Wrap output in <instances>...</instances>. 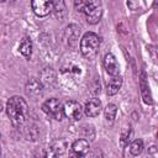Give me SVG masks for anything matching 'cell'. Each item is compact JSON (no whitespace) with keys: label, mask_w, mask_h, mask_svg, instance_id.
<instances>
[{"label":"cell","mask_w":158,"mask_h":158,"mask_svg":"<svg viewBox=\"0 0 158 158\" xmlns=\"http://www.w3.org/2000/svg\"><path fill=\"white\" fill-rule=\"evenodd\" d=\"M104 68H105L106 73L110 74V75H117L118 74L120 67H118V63H117L114 54L107 53L104 57Z\"/></svg>","instance_id":"cell-8"},{"label":"cell","mask_w":158,"mask_h":158,"mask_svg":"<svg viewBox=\"0 0 158 158\" xmlns=\"http://www.w3.org/2000/svg\"><path fill=\"white\" fill-rule=\"evenodd\" d=\"M63 114L67 117L72 118V120H79L83 115L81 105L78 101H74V100L65 101L64 105H63Z\"/></svg>","instance_id":"cell-6"},{"label":"cell","mask_w":158,"mask_h":158,"mask_svg":"<svg viewBox=\"0 0 158 158\" xmlns=\"http://www.w3.org/2000/svg\"><path fill=\"white\" fill-rule=\"evenodd\" d=\"M142 151H143V142H142V139H135V141L131 143V146H130V152H131V154L138 156V154L142 153Z\"/></svg>","instance_id":"cell-18"},{"label":"cell","mask_w":158,"mask_h":158,"mask_svg":"<svg viewBox=\"0 0 158 158\" xmlns=\"http://www.w3.org/2000/svg\"><path fill=\"white\" fill-rule=\"evenodd\" d=\"M41 77H42V83L43 84H46V85H52L53 83H56V72L52 69V68H46L43 72H42V74H41Z\"/></svg>","instance_id":"cell-15"},{"label":"cell","mask_w":158,"mask_h":158,"mask_svg":"<svg viewBox=\"0 0 158 158\" xmlns=\"http://www.w3.org/2000/svg\"><path fill=\"white\" fill-rule=\"evenodd\" d=\"M90 149L89 142L86 139H77L72 144V154L75 157H84Z\"/></svg>","instance_id":"cell-10"},{"label":"cell","mask_w":158,"mask_h":158,"mask_svg":"<svg viewBox=\"0 0 158 158\" xmlns=\"http://www.w3.org/2000/svg\"><path fill=\"white\" fill-rule=\"evenodd\" d=\"M42 110L48 116H51V117H53L54 120H58V121H60L63 118V115H64L60 101L56 98H51V99L46 100L42 104Z\"/></svg>","instance_id":"cell-4"},{"label":"cell","mask_w":158,"mask_h":158,"mask_svg":"<svg viewBox=\"0 0 158 158\" xmlns=\"http://www.w3.org/2000/svg\"><path fill=\"white\" fill-rule=\"evenodd\" d=\"M54 15L57 19L62 20L65 15V6H64V1L63 0H53V10Z\"/></svg>","instance_id":"cell-16"},{"label":"cell","mask_w":158,"mask_h":158,"mask_svg":"<svg viewBox=\"0 0 158 158\" xmlns=\"http://www.w3.org/2000/svg\"><path fill=\"white\" fill-rule=\"evenodd\" d=\"M6 112L15 127L22 126L28 117V106L21 96H12L6 102Z\"/></svg>","instance_id":"cell-1"},{"label":"cell","mask_w":158,"mask_h":158,"mask_svg":"<svg viewBox=\"0 0 158 158\" xmlns=\"http://www.w3.org/2000/svg\"><path fill=\"white\" fill-rule=\"evenodd\" d=\"M131 133H132V132H131L130 127H128V130H125V132H122V136H121V144H122V146H125V144L128 143Z\"/></svg>","instance_id":"cell-21"},{"label":"cell","mask_w":158,"mask_h":158,"mask_svg":"<svg viewBox=\"0 0 158 158\" xmlns=\"http://www.w3.org/2000/svg\"><path fill=\"white\" fill-rule=\"evenodd\" d=\"M100 111H101V101L96 98L90 99L84 106V112L88 117H95L100 114Z\"/></svg>","instance_id":"cell-9"},{"label":"cell","mask_w":158,"mask_h":158,"mask_svg":"<svg viewBox=\"0 0 158 158\" xmlns=\"http://www.w3.org/2000/svg\"><path fill=\"white\" fill-rule=\"evenodd\" d=\"M116 114H117V106L115 104H109L105 110H104V115H105V118L109 123H112L115 117H116Z\"/></svg>","instance_id":"cell-17"},{"label":"cell","mask_w":158,"mask_h":158,"mask_svg":"<svg viewBox=\"0 0 158 158\" xmlns=\"http://www.w3.org/2000/svg\"><path fill=\"white\" fill-rule=\"evenodd\" d=\"M31 6L37 16L44 17L53 10V0H31Z\"/></svg>","instance_id":"cell-5"},{"label":"cell","mask_w":158,"mask_h":158,"mask_svg":"<svg viewBox=\"0 0 158 158\" xmlns=\"http://www.w3.org/2000/svg\"><path fill=\"white\" fill-rule=\"evenodd\" d=\"M122 85V78L117 74V75H111V79H109L107 84H106V93L107 95H115L118 93V90L121 89Z\"/></svg>","instance_id":"cell-12"},{"label":"cell","mask_w":158,"mask_h":158,"mask_svg":"<svg viewBox=\"0 0 158 158\" xmlns=\"http://www.w3.org/2000/svg\"><path fill=\"white\" fill-rule=\"evenodd\" d=\"M49 151L51 152H48V156H53V157L63 156L65 153V151H67L65 141L64 139H56V141H53L51 147H49Z\"/></svg>","instance_id":"cell-13"},{"label":"cell","mask_w":158,"mask_h":158,"mask_svg":"<svg viewBox=\"0 0 158 158\" xmlns=\"http://www.w3.org/2000/svg\"><path fill=\"white\" fill-rule=\"evenodd\" d=\"M79 36H80V27L72 23L67 26L64 31V40L69 47H75L79 42Z\"/></svg>","instance_id":"cell-7"},{"label":"cell","mask_w":158,"mask_h":158,"mask_svg":"<svg viewBox=\"0 0 158 158\" xmlns=\"http://www.w3.org/2000/svg\"><path fill=\"white\" fill-rule=\"evenodd\" d=\"M99 47L100 37L94 32H86L80 40V52L88 59H93L98 54Z\"/></svg>","instance_id":"cell-3"},{"label":"cell","mask_w":158,"mask_h":158,"mask_svg":"<svg viewBox=\"0 0 158 158\" xmlns=\"http://www.w3.org/2000/svg\"><path fill=\"white\" fill-rule=\"evenodd\" d=\"M25 91L30 98H37L38 95L42 94V83L37 79H31L26 84Z\"/></svg>","instance_id":"cell-11"},{"label":"cell","mask_w":158,"mask_h":158,"mask_svg":"<svg viewBox=\"0 0 158 158\" xmlns=\"http://www.w3.org/2000/svg\"><path fill=\"white\" fill-rule=\"evenodd\" d=\"M75 10L83 14L89 23H96L102 16L100 0H74Z\"/></svg>","instance_id":"cell-2"},{"label":"cell","mask_w":158,"mask_h":158,"mask_svg":"<svg viewBox=\"0 0 158 158\" xmlns=\"http://www.w3.org/2000/svg\"><path fill=\"white\" fill-rule=\"evenodd\" d=\"M81 135H83L85 138L94 139V137H95V131H94V127H93V126H85V127L81 130Z\"/></svg>","instance_id":"cell-20"},{"label":"cell","mask_w":158,"mask_h":158,"mask_svg":"<svg viewBox=\"0 0 158 158\" xmlns=\"http://www.w3.org/2000/svg\"><path fill=\"white\" fill-rule=\"evenodd\" d=\"M4 1H6V0H0V2H4Z\"/></svg>","instance_id":"cell-22"},{"label":"cell","mask_w":158,"mask_h":158,"mask_svg":"<svg viewBox=\"0 0 158 158\" xmlns=\"http://www.w3.org/2000/svg\"><path fill=\"white\" fill-rule=\"evenodd\" d=\"M19 51L26 58H28L31 56V53H32V42H31V40L28 37H25L21 41V43L19 46Z\"/></svg>","instance_id":"cell-14"},{"label":"cell","mask_w":158,"mask_h":158,"mask_svg":"<svg viewBox=\"0 0 158 158\" xmlns=\"http://www.w3.org/2000/svg\"><path fill=\"white\" fill-rule=\"evenodd\" d=\"M141 88H142V95H143V100H144V102H146V104H152L151 96H149V94H147V91H148V86H147V84H146L144 78H142V80H141Z\"/></svg>","instance_id":"cell-19"}]
</instances>
